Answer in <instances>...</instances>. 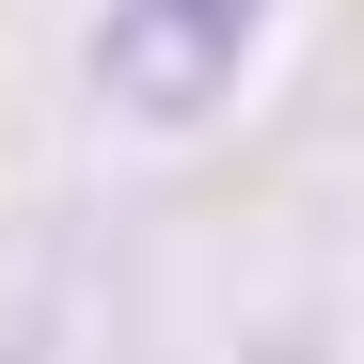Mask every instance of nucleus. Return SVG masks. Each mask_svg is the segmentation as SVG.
Returning <instances> with one entry per match:
<instances>
[{
    "label": "nucleus",
    "instance_id": "1",
    "mask_svg": "<svg viewBox=\"0 0 364 364\" xmlns=\"http://www.w3.org/2000/svg\"><path fill=\"white\" fill-rule=\"evenodd\" d=\"M254 32H269V0H111L95 16V80H111V111H143V127H191V111L237 95Z\"/></svg>",
    "mask_w": 364,
    "mask_h": 364
}]
</instances>
